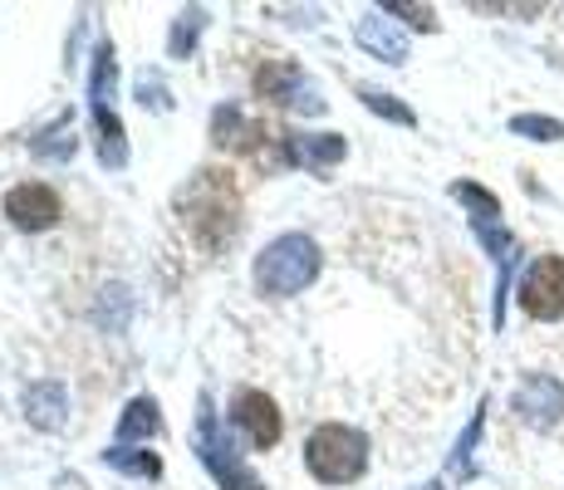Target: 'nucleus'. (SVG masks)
I'll return each mask as SVG.
<instances>
[{
	"instance_id": "14",
	"label": "nucleus",
	"mask_w": 564,
	"mask_h": 490,
	"mask_svg": "<svg viewBox=\"0 0 564 490\" xmlns=\"http://www.w3.org/2000/svg\"><path fill=\"white\" fill-rule=\"evenodd\" d=\"M104 461L113 466V471H123V476H138V481H153V476H162V461L153 451H143V446H108Z\"/></svg>"
},
{
	"instance_id": "21",
	"label": "nucleus",
	"mask_w": 564,
	"mask_h": 490,
	"mask_svg": "<svg viewBox=\"0 0 564 490\" xmlns=\"http://www.w3.org/2000/svg\"><path fill=\"white\" fill-rule=\"evenodd\" d=\"M383 15H403L408 25H417V30H437V15H432L427 6H403V0H388Z\"/></svg>"
},
{
	"instance_id": "16",
	"label": "nucleus",
	"mask_w": 564,
	"mask_h": 490,
	"mask_svg": "<svg viewBox=\"0 0 564 490\" xmlns=\"http://www.w3.org/2000/svg\"><path fill=\"white\" fill-rule=\"evenodd\" d=\"M452 196L471 211V221H501V202L486 187H476V182H452Z\"/></svg>"
},
{
	"instance_id": "10",
	"label": "nucleus",
	"mask_w": 564,
	"mask_h": 490,
	"mask_svg": "<svg viewBox=\"0 0 564 490\" xmlns=\"http://www.w3.org/2000/svg\"><path fill=\"white\" fill-rule=\"evenodd\" d=\"M354 40H359V45L373 54V59H383V64H403L408 59V35L383 15V10H368V15L359 20V30H354Z\"/></svg>"
},
{
	"instance_id": "2",
	"label": "nucleus",
	"mask_w": 564,
	"mask_h": 490,
	"mask_svg": "<svg viewBox=\"0 0 564 490\" xmlns=\"http://www.w3.org/2000/svg\"><path fill=\"white\" fill-rule=\"evenodd\" d=\"M177 206H182L187 231L197 236L206 250L231 241V231H236V192H231V182H226V172H197L192 187L177 192Z\"/></svg>"
},
{
	"instance_id": "12",
	"label": "nucleus",
	"mask_w": 564,
	"mask_h": 490,
	"mask_svg": "<svg viewBox=\"0 0 564 490\" xmlns=\"http://www.w3.org/2000/svg\"><path fill=\"white\" fill-rule=\"evenodd\" d=\"M20 402H25V417L35 422L40 432H59L64 417H69V398H64L59 383H30Z\"/></svg>"
},
{
	"instance_id": "19",
	"label": "nucleus",
	"mask_w": 564,
	"mask_h": 490,
	"mask_svg": "<svg viewBox=\"0 0 564 490\" xmlns=\"http://www.w3.org/2000/svg\"><path fill=\"white\" fill-rule=\"evenodd\" d=\"M359 98H364V108H373L378 118H388V123H398V128L417 123V113H412L408 104H398L393 94H383V89H359Z\"/></svg>"
},
{
	"instance_id": "22",
	"label": "nucleus",
	"mask_w": 564,
	"mask_h": 490,
	"mask_svg": "<svg viewBox=\"0 0 564 490\" xmlns=\"http://www.w3.org/2000/svg\"><path fill=\"white\" fill-rule=\"evenodd\" d=\"M422 490H442V486H422Z\"/></svg>"
},
{
	"instance_id": "8",
	"label": "nucleus",
	"mask_w": 564,
	"mask_h": 490,
	"mask_svg": "<svg viewBox=\"0 0 564 490\" xmlns=\"http://www.w3.org/2000/svg\"><path fill=\"white\" fill-rule=\"evenodd\" d=\"M511 407L520 412V422H530V427H555L564 417V388L550 373H530V378H520Z\"/></svg>"
},
{
	"instance_id": "18",
	"label": "nucleus",
	"mask_w": 564,
	"mask_h": 490,
	"mask_svg": "<svg viewBox=\"0 0 564 490\" xmlns=\"http://www.w3.org/2000/svg\"><path fill=\"white\" fill-rule=\"evenodd\" d=\"M511 133L530 138V143H560L564 123H560V118H545V113H516L511 118Z\"/></svg>"
},
{
	"instance_id": "13",
	"label": "nucleus",
	"mask_w": 564,
	"mask_h": 490,
	"mask_svg": "<svg viewBox=\"0 0 564 490\" xmlns=\"http://www.w3.org/2000/svg\"><path fill=\"white\" fill-rule=\"evenodd\" d=\"M162 432V417H158V402L153 398H133L118 417V442L113 446H133V442H148Z\"/></svg>"
},
{
	"instance_id": "17",
	"label": "nucleus",
	"mask_w": 564,
	"mask_h": 490,
	"mask_svg": "<svg viewBox=\"0 0 564 490\" xmlns=\"http://www.w3.org/2000/svg\"><path fill=\"white\" fill-rule=\"evenodd\" d=\"M30 148H35V157H45V162L74 157V128H69V118H59L54 128H45V133H40Z\"/></svg>"
},
{
	"instance_id": "3",
	"label": "nucleus",
	"mask_w": 564,
	"mask_h": 490,
	"mask_svg": "<svg viewBox=\"0 0 564 490\" xmlns=\"http://www.w3.org/2000/svg\"><path fill=\"white\" fill-rule=\"evenodd\" d=\"M305 466L314 471V481L324 486H349L364 476L368 466V437L344 422H324V427L310 432L305 442Z\"/></svg>"
},
{
	"instance_id": "6",
	"label": "nucleus",
	"mask_w": 564,
	"mask_h": 490,
	"mask_svg": "<svg viewBox=\"0 0 564 490\" xmlns=\"http://www.w3.org/2000/svg\"><path fill=\"white\" fill-rule=\"evenodd\" d=\"M256 94L280 108H295V113H324L319 89H314L290 59H265V69L256 74Z\"/></svg>"
},
{
	"instance_id": "11",
	"label": "nucleus",
	"mask_w": 564,
	"mask_h": 490,
	"mask_svg": "<svg viewBox=\"0 0 564 490\" xmlns=\"http://www.w3.org/2000/svg\"><path fill=\"white\" fill-rule=\"evenodd\" d=\"M285 148H290V162H300L310 172L339 167L344 152H349V143L339 133H295V138H285Z\"/></svg>"
},
{
	"instance_id": "20",
	"label": "nucleus",
	"mask_w": 564,
	"mask_h": 490,
	"mask_svg": "<svg viewBox=\"0 0 564 490\" xmlns=\"http://www.w3.org/2000/svg\"><path fill=\"white\" fill-rule=\"evenodd\" d=\"M481 422H486V402L471 412V427L462 432L457 451H452V471H457V476H471V451H476V437H481Z\"/></svg>"
},
{
	"instance_id": "4",
	"label": "nucleus",
	"mask_w": 564,
	"mask_h": 490,
	"mask_svg": "<svg viewBox=\"0 0 564 490\" xmlns=\"http://www.w3.org/2000/svg\"><path fill=\"white\" fill-rule=\"evenodd\" d=\"M192 446H197L202 466L212 471V481L221 490H265V486H260V476L241 461L236 442L226 437V427H221V417H216V407H212V398H206V392L197 398V427H192Z\"/></svg>"
},
{
	"instance_id": "9",
	"label": "nucleus",
	"mask_w": 564,
	"mask_h": 490,
	"mask_svg": "<svg viewBox=\"0 0 564 490\" xmlns=\"http://www.w3.org/2000/svg\"><path fill=\"white\" fill-rule=\"evenodd\" d=\"M231 422H236V432L256 446V451H265V446L280 442V412H275V402H270L265 392H236Z\"/></svg>"
},
{
	"instance_id": "5",
	"label": "nucleus",
	"mask_w": 564,
	"mask_h": 490,
	"mask_svg": "<svg viewBox=\"0 0 564 490\" xmlns=\"http://www.w3.org/2000/svg\"><path fill=\"white\" fill-rule=\"evenodd\" d=\"M520 309L530 319H564V255H540L520 280Z\"/></svg>"
},
{
	"instance_id": "7",
	"label": "nucleus",
	"mask_w": 564,
	"mask_h": 490,
	"mask_svg": "<svg viewBox=\"0 0 564 490\" xmlns=\"http://www.w3.org/2000/svg\"><path fill=\"white\" fill-rule=\"evenodd\" d=\"M0 211H6L10 226H20V231H50V226L64 216V202L54 187H45V182H20V187L6 192Z\"/></svg>"
},
{
	"instance_id": "1",
	"label": "nucleus",
	"mask_w": 564,
	"mask_h": 490,
	"mask_svg": "<svg viewBox=\"0 0 564 490\" xmlns=\"http://www.w3.org/2000/svg\"><path fill=\"white\" fill-rule=\"evenodd\" d=\"M314 275H319V246H314L305 231L275 236V241L256 255V270H251L256 290L265 294V300H290V294H300Z\"/></svg>"
},
{
	"instance_id": "15",
	"label": "nucleus",
	"mask_w": 564,
	"mask_h": 490,
	"mask_svg": "<svg viewBox=\"0 0 564 490\" xmlns=\"http://www.w3.org/2000/svg\"><path fill=\"white\" fill-rule=\"evenodd\" d=\"M206 30V10L202 6H192V10H182L177 20H172V35H167V54L172 59H187L192 50H197V35Z\"/></svg>"
}]
</instances>
